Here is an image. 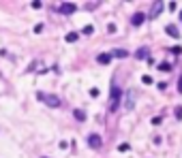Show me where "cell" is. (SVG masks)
I'll return each instance as SVG.
<instances>
[{
    "label": "cell",
    "instance_id": "6da1fadb",
    "mask_svg": "<svg viewBox=\"0 0 182 158\" xmlns=\"http://www.w3.org/2000/svg\"><path fill=\"white\" fill-rule=\"evenodd\" d=\"M120 98H122V90H120L116 83H111V98H109V111H111V113L118 109V105H120Z\"/></svg>",
    "mask_w": 182,
    "mask_h": 158
},
{
    "label": "cell",
    "instance_id": "7a4b0ae2",
    "mask_svg": "<svg viewBox=\"0 0 182 158\" xmlns=\"http://www.w3.org/2000/svg\"><path fill=\"white\" fill-rule=\"evenodd\" d=\"M37 98L41 103H45L47 107H60V103H62L56 94H45V92H37Z\"/></svg>",
    "mask_w": 182,
    "mask_h": 158
},
{
    "label": "cell",
    "instance_id": "3957f363",
    "mask_svg": "<svg viewBox=\"0 0 182 158\" xmlns=\"http://www.w3.org/2000/svg\"><path fill=\"white\" fill-rule=\"evenodd\" d=\"M86 141H88V145L92 147V150H99V147L103 145V139L99 137L97 132H92V135H88V139H86Z\"/></svg>",
    "mask_w": 182,
    "mask_h": 158
},
{
    "label": "cell",
    "instance_id": "277c9868",
    "mask_svg": "<svg viewBox=\"0 0 182 158\" xmlns=\"http://www.w3.org/2000/svg\"><path fill=\"white\" fill-rule=\"evenodd\" d=\"M77 11V7L73 5V2H62L60 7H58V13H62V15H71V13H75Z\"/></svg>",
    "mask_w": 182,
    "mask_h": 158
},
{
    "label": "cell",
    "instance_id": "5b68a950",
    "mask_svg": "<svg viewBox=\"0 0 182 158\" xmlns=\"http://www.w3.org/2000/svg\"><path fill=\"white\" fill-rule=\"evenodd\" d=\"M144 21H146V13H142V11L133 13V17H131V24H133V26H142Z\"/></svg>",
    "mask_w": 182,
    "mask_h": 158
},
{
    "label": "cell",
    "instance_id": "8992f818",
    "mask_svg": "<svg viewBox=\"0 0 182 158\" xmlns=\"http://www.w3.org/2000/svg\"><path fill=\"white\" fill-rule=\"evenodd\" d=\"M133 105H135V92H133V90H129L126 101H124V109H126V111H131V109H133Z\"/></svg>",
    "mask_w": 182,
    "mask_h": 158
},
{
    "label": "cell",
    "instance_id": "52a82bcc",
    "mask_svg": "<svg viewBox=\"0 0 182 158\" xmlns=\"http://www.w3.org/2000/svg\"><path fill=\"white\" fill-rule=\"evenodd\" d=\"M165 34H169V36H174V39H180V30H178L176 26H165Z\"/></svg>",
    "mask_w": 182,
    "mask_h": 158
},
{
    "label": "cell",
    "instance_id": "ba28073f",
    "mask_svg": "<svg viewBox=\"0 0 182 158\" xmlns=\"http://www.w3.org/2000/svg\"><path fill=\"white\" fill-rule=\"evenodd\" d=\"M111 58H113L111 54H99V56H97V62H99V64H109Z\"/></svg>",
    "mask_w": 182,
    "mask_h": 158
},
{
    "label": "cell",
    "instance_id": "9c48e42d",
    "mask_svg": "<svg viewBox=\"0 0 182 158\" xmlns=\"http://www.w3.org/2000/svg\"><path fill=\"white\" fill-rule=\"evenodd\" d=\"M135 58H137V60H144V58H148V47H139L137 51H135Z\"/></svg>",
    "mask_w": 182,
    "mask_h": 158
},
{
    "label": "cell",
    "instance_id": "30bf717a",
    "mask_svg": "<svg viewBox=\"0 0 182 158\" xmlns=\"http://www.w3.org/2000/svg\"><path fill=\"white\" fill-rule=\"evenodd\" d=\"M73 118H75L77 122H84V120H86V113H84L81 109H75V111H73Z\"/></svg>",
    "mask_w": 182,
    "mask_h": 158
},
{
    "label": "cell",
    "instance_id": "8fae6325",
    "mask_svg": "<svg viewBox=\"0 0 182 158\" xmlns=\"http://www.w3.org/2000/svg\"><path fill=\"white\" fill-rule=\"evenodd\" d=\"M111 56H113V58H126V56H129V51H126V49H113V51H111Z\"/></svg>",
    "mask_w": 182,
    "mask_h": 158
},
{
    "label": "cell",
    "instance_id": "7c38bea8",
    "mask_svg": "<svg viewBox=\"0 0 182 158\" xmlns=\"http://www.w3.org/2000/svg\"><path fill=\"white\" fill-rule=\"evenodd\" d=\"M64 39H66V43H75V41L79 39V34H77V32H69V34H66Z\"/></svg>",
    "mask_w": 182,
    "mask_h": 158
},
{
    "label": "cell",
    "instance_id": "4fadbf2b",
    "mask_svg": "<svg viewBox=\"0 0 182 158\" xmlns=\"http://www.w3.org/2000/svg\"><path fill=\"white\" fill-rule=\"evenodd\" d=\"M158 71H163V73L171 71V64H169V62H161V64H158Z\"/></svg>",
    "mask_w": 182,
    "mask_h": 158
},
{
    "label": "cell",
    "instance_id": "5bb4252c",
    "mask_svg": "<svg viewBox=\"0 0 182 158\" xmlns=\"http://www.w3.org/2000/svg\"><path fill=\"white\" fill-rule=\"evenodd\" d=\"M81 32H84L86 36H90V34L94 32V26H84V30H81Z\"/></svg>",
    "mask_w": 182,
    "mask_h": 158
},
{
    "label": "cell",
    "instance_id": "9a60e30c",
    "mask_svg": "<svg viewBox=\"0 0 182 158\" xmlns=\"http://www.w3.org/2000/svg\"><path fill=\"white\" fill-rule=\"evenodd\" d=\"M161 9H163V5H154V11H152V17H156L158 13H161Z\"/></svg>",
    "mask_w": 182,
    "mask_h": 158
},
{
    "label": "cell",
    "instance_id": "2e32d148",
    "mask_svg": "<svg viewBox=\"0 0 182 158\" xmlns=\"http://www.w3.org/2000/svg\"><path fill=\"white\" fill-rule=\"evenodd\" d=\"M118 150H120V152H129V150H131V145H129V143H120V145H118Z\"/></svg>",
    "mask_w": 182,
    "mask_h": 158
},
{
    "label": "cell",
    "instance_id": "e0dca14e",
    "mask_svg": "<svg viewBox=\"0 0 182 158\" xmlns=\"http://www.w3.org/2000/svg\"><path fill=\"white\" fill-rule=\"evenodd\" d=\"M142 81H144L146 85H150V83H152V77H150V75H144V77H142Z\"/></svg>",
    "mask_w": 182,
    "mask_h": 158
},
{
    "label": "cell",
    "instance_id": "ac0fdd59",
    "mask_svg": "<svg viewBox=\"0 0 182 158\" xmlns=\"http://www.w3.org/2000/svg\"><path fill=\"white\" fill-rule=\"evenodd\" d=\"M150 122H152V124H154V126H156V124H161V122H163V118H161V116H156V118H152V120H150Z\"/></svg>",
    "mask_w": 182,
    "mask_h": 158
},
{
    "label": "cell",
    "instance_id": "d6986e66",
    "mask_svg": "<svg viewBox=\"0 0 182 158\" xmlns=\"http://www.w3.org/2000/svg\"><path fill=\"white\" fill-rule=\"evenodd\" d=\"M176 120H182V107H176Z\"/></svg>",
    "mask_w": 182,
    "mask_h": 158
},
{
    "label": "cell",
    "instance_id": "ffe728a7",
    "mask_svg": "<svg viewBox=\"0 0 182 158\" xmlns=\"http://www.w3.org/2000/svg\"><path fill=\"white\" fill-rule=\"evenodd\" d=\"M107 32H109V34L116 32V24H109V26H107Z\"/></svg>",
    "mask_w": 182,
    "mask_h": 158
},
{
    "label": "cell",
    "instance_id": "44dd1931",
    "mask_svg": "<svg viewBox=\"0 0 182 158\" xmlns=\"http://www.w3.org/2000/svg\"><path fill=\"white\" fill-rule=\"evenodd\" d=\"M90 96L97 98V96H99V88H92V90H90Z\"/></svg>",
    "mask_w": 182,
    "mask_h": 158
},
{
    "label": "cell",
    "instance_id": "7402d4cb",
    "mask_svg": "<svg viewBox=\"0 0 182 158\" xmlns=\"http://www.w3.org/2000/svg\"><path fill=\"white\" fill-rule=\"evenodd\" d=\"M43 28H45V26H43V24H37V26H34V32H37V34H39V32H43Z\"/></svg>",
    "mask_w": 182,
    "mask_h": 158
},
{
    "label": "cell",
    "instance_id": "603a6c76",
    "mask_svg": "<svg viewBox=\"0 0 182 158\" xmlns=\"http://www.w3.org/2000/svg\"><path fill=\"white\" fill-rule=\"evenodd\" d=\"M178 92L182 94V75H180V79H178Z\"/></svg>",
    "mask_w": 182,
    "mask_h": 158
},
{
    "label": "cell",
    "instance_id": "cb8c5ba5",
    "mask_svg": "<svg viewBox=\"0 0 182 158\" xmlns=\"http://www.w3.org/2000/svg\"><path fill=\"white\" fill-rule=\"evenodd\" d=\"M171 51H174V54H176V56H180V54H182V47H174V49H171Z\"/></svg>",
    "mask_w": 182,
    "mask_h": 158
},
{
    "label": "cell",
    "instance_id": "d4e9b609",
    "mask_svg": "<svg viewBox=\"0 0 182 158\" xmlns=\"http://www.w3.org/2000/svg\"><path fill=\"white\" fill-rule=\"evenodd\" d=\"M178 17H180V21H182V11H180V15H178Z\"/></svg>",
    "mask_w": 182,
    "mask_h": 158
},
{
    "label": "cell",
    "instance_id": "484cf974",
    "mask_svg": "<svg viewBox=\"0 0 182 158\" xmlns=\"http://www.w3.org/2000/svg\"><path fill=\"white\" fill-rule=\"evenodd\" d=\"M43 158H45V156H43Z\"/></svg>",
    "mask_w": 182,
    "mask_h": 158
}]
</instances>
